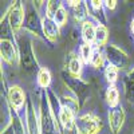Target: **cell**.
Wrapping results in <instances>:
<instances>
[{
  "label": "cell",
  "instance_id": "277c9868",
  "mask_svg": "<svg viewBox=\"0 0 134 134\" xmlns=\"http://www.w3.org/2000/svg\"><path fill=\"white\" fill-rule=\"evenodd\" d=\"M8 21H9V27L14 32H18L24 23V8L23 4L20 2H16L12 4L9 9V15H8Z\"/></svg>",
  "mask_w": 134,
  "mask_h": 134
},
{
  "label": "cell",
  "instance_id": "ffe728a7",
  "mask_svg": "<svg viewBox=\"0 0 134 134\" xmlns=\"http://www.w3.org/2000/svg\"><path fill=\"white\" fill-rule=\"evenodd\" d=\"M125 91L127 94V97L134 98V67L129 71V75L126 76L125 81Z\"/></svg>",
  "mask_w": 134,
  "mask_h": 134
},
{
  "label": "cell",
  "instance_id": "9a60e30c",
  "mask_svg": "<svg viewBox=\"0 0 134 134\" xmlns=\"http://www.w3.org/2000/svg\"><path fill=\"white\" fill-rule=\"evenodd\" d=\"M93 54H94V48L91 44H87V43H83L82 46L79 47V58L82 59L83 63L88 64L91 62V58H93Z\"/></svg>",
  "mask_w": 134,
  "mask_h": 134
},
{
  "label": "cell",
  "instance_id": "ba28073f",
  "mask_svg": "<svg viewBox=\"0 0 134 134\" xmlns=\"http://www.w3.org/2000/svg\"><path fill=\"white\" fill-rule=\"evenodd\" d=\"M2 46H0V51H2V58L4 62H7L8 64H14L18 60V54H16V48L14 46V43L8 40V39H2Z\"/></svg>",
  "mask_w": 134,
  "mask_h": 134
},
{
  "label": "cell",
  "instance_id": "603a6c76",
  "mask_svg": "<svg viewBox=\"0 0 134 134\" xmlns=\"http://www.w3.org/2000/svg\"><path fill=\"white\" fill-rule=\"evenodd\" d=\"M131 32H133V35H134V19L131 21Z\"/></svg>",
  "mask_w": 134,
  "mask_h": 134
},
{
  "label": "cell",
  "instance_id": "44dd1931",
  "mask_svg": "<svg viewBox=\"0 0 134 134\" xmlns=\"http://www.w3.org/2000/svg\"><path fill=\"white\" fill-rule=\"evenodd\" d=\"M60 7H62V3H59V2H47L46 3V16L52 19Z\"/></svg>",
  "mask_w": 134,
  "mask_h": 134
},
{
  "label": "cell",
  "instance_id": "8992f818",
  "mask_svg": "<svg viewBox=\"0 0 134 134\" xmlns=\"http://www.w3.org/2000/svg\"><path fill=\"white\" fill-rule=\"evenodd\" d=\"M62 105V103H60ZM75 113L72 110L67 109L64 106H60L59 110H58V121L59 124L62 125V127L64 129L66 133H70V131H74V127H75Z\"/></svg>",
  "mask_w": 134,
  "mask_h": 134
},
{
  "label": "cell",
  "instance_id": "e0dca14e",
  "mask_svg": "<svg viewBox=\"0 0 134 134\" xmlns=\"http://www.w3.org/2000/svg\"><path fill=\"white\" fill-rule=\"evenodd\" d=\"M105 78H106V81L107 83L111 86V85H114L118 79V69L117 67H114L113 64H109L106 66V69H105Z\"/></svg>",
  "mask_w": 134,
  "mask_h": 134
},
{
  "label": "cell",
  "instance_id": "d6986e66",
  "mask_svg": "<svg viewBox=\"0 0 134 134\" xmlns=\"http://www.w3.org/2000/svg\"><path fill=\"white\" fill-rule=\"evenodd\" d=\"M11 125H12L14 134H26L24 124H23V121H21V117L18 113H15V115L12 117V122H11Z\"/></svg>",
  "mask_w": 134,
  "mask_h": 134
},
{
  "label": "cell",
  "instance_id": "4fadbf2b",
  "mask_svg": "<svg viewBox=\"0 0 134 134\" xmlns=\"http://www.w3.org/2000/svg\"><path fill=\"white\" fill-rule=\"evenodd\" d=\"M38 85L42 88H48L51 85V72L47 67H42L38 72Z\"/></svg>",
  "mask_w": 134,
  "mask_h": 134
},
{
  "label": "cell",
  "instance_id": "3957f363",
  "mask_svg": "<svg viewBox=\"0 0 134 134\" xmlns=\"http://www.w3.org/2000/svg\"><path fill=\"white\" fill-rule=\"evenodd\" d=\"M107 119H109V127L113 134H118L124 126L125 122V110L122 106H115V107H110L109 109V114H107Z\"/></svg>",
  "mask_w": 134,
  "mask_h": 134
},
{
  "label": "cell",
  "instance_id": "30bf717a",
  "mask_svg": "<svg viewBox=\"0 0 134 134\" xmlns=\"http://www.w3.org/2000/svg\"><path fill=\"white\" fill-rule=\"evenodd\" d=\"M67 66H69L70 75H72L75 78H81V74L83 71V62H82V59L78 57V55L71 54L70 57H69Z\"/></svg>",
  "mask_w": 134,
  "mask_h": 134
},
{
  "label": "cell",
  "instance_id": "52a82bcc",
  "mask_svg": "<svg viewBox=\"0 0 134 134\" xmlns=\"http://www.w3.org/2000/svg\"><path fill=\"white\" fill-rule=\"evenodd\" d=\"M42 32L44 34V36H46V39H48L50 42H55L59 35H60V27L55 23L54 19L51 18H42Z\"/></svg>",
  "mask_w": 134,
  "mask_h": 134
},
{
  "label": "cell",
  "instance_id": "9c48e42d",
  "mask_svg": "<svg viewBox=\"0 0 134 134\" xmlns=\"http://www.w3.org/2000/svg\"><path fill=\"white\" fill-rule=\"evenodd\" d=\"M26 125H27V131L28 134H39L38 129V118L34 110V105L28 103L27 110H26Z\"/></svg>",
  "mask_w": 134,
  "mask_h": 134
},
{
  "label": "cell",
  "instance_id": "5b68a950",
  "mask_svg": "<svg viewBox=\"0 0 134 134\" xmlns=\"http://www.w3.org/2000/svg\"><path fill=\"white\" fill-rule=\"evenodd\" d=\"M8 100L12 109L19 113V111L23 109V106L26 105V94L23 91V88H21L19 85H14L9 87L8 90Z\"/></svg>",
  "mask_w": 134,
  "mask_h": 134
},
{
  "label": "cell",
  "instance_id": "7402d4cb",
  "mask_svg": "<svg viewBox=\"0 0 134 134\" xmlns=\"http://www.w3.org/2000/svg\"><path fill=\"white\" fill-rule=\"evenodd\" d=\"M103 5L109 9H114L117 7V2L115 0H109V2H103Z\"/></svg>",
  "mask_w": 134,
  "mask_h": 134
},
{
  "label": "cell",
  "instance_id": "2e32d148",
  "mask_svg": "<svg viewBox=\"0 0 134 134\" xmlns=\"http://www.w3.org/2000/svg\"><path fill=\"white\" fill-rule=\"evenodd\" d=\"M103 63H105V55L100 52L99 47H95L94 48V54H93V58H91V62L90 64L97 70H100L103 67Z\"/></svg>",
  "mask_w": 134,
  "mask_h": 134
},
{
  "label": "cell",
  "instance_id": "ac0fdd59",
  "mask_svg": "<svg viewBox=\"0 0 134 134\" xmlns=\"http://www.w3.org/2000/svg\"><path fill=\"white\" fill-rule=\"evenodd\" d=\"M54 21L57 23L59 27H63L66 23H67V19H69V14H67V9L62 5L58 11H57V14L54 15Z\"/></svg>",
  "mask_w": 134,
  "mask_h": 134
},
{
  "label": "cell",
  "instance_id": "5bb4252c",
  "mask_svg": "<svg viewBox=\"0 0 134 134\" xmlns=\"http://www.w3.org/2000/svg\"><path fill=\"white\" fill-rule=\"evenodd\" d=\"M109 39V31L106 28V26H97V32H95V44L97 47L105 46L106 42Z\"/></svg>",
  "mask_w": 134,
  "mask_h": 134
},
{
  "label": "cell",
  "instance_id": "7a4b0ae2",
  "mask_svg": "<svg viewBox=\"0 0 134 134\" xmlns=\"http://www.w3.org/2000/svg\"><path fill=\"white\" fill-rule=\"evenodd\" d=\"M105 58L109 64H113L118 70H124L129 66V57L121 47L115 44H109L105 50Z\"/></svg>",
  "mask_w": 134,
  "mask_h": 134
},
{
  "label": "cell",
  "instance_id": "7c38bea8",
  "mask_svg": "<svg viewBox=\"0 0 134 134\" xmlns=\"http://www.w3.org/2000/svg\"><path fill=\"white\" fill-rule=\"evenodd\" d=\"M105 99H106V102L110 107L118 106V102H119V90H118V87L114 86V85L109 86L106 93H105Z\"/></svg>",
  "mask_w": 134,
  "mask_h": 134
},
{
  "label": "cell",
  "instance_id": "8fae6325",
  "mask_svg": "<svg viewBox=\"0 0 134 134\" xmlns=\"http://www.w3.org/2000/svg\"><path fill=\"white\" fill-rule=\"evenodd\" d=\"M95 32H97V26L94 24L93 20H86L82 24V38L85 43L93 44L95 42Z\"/></svg>",
  "mask_w": 134,
  "mask_h": 134
},
{
  "label": "cell",
  "instance_id": "6da1fadb",
  "mask_svg": "<svg viewBox=\"0 0 134 134\" xmlns=\"http://www.w3.org/2000/svg\"><path fill=\"white\" fill-rule=\"evenodd\" d=\"M100 129H102L100 118L94 114H83L75 119V130L78 134H99Z\"/></svg>",
  "mask_w": 134,
  "mask_h": 134
}]
</instances>
